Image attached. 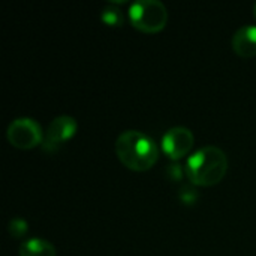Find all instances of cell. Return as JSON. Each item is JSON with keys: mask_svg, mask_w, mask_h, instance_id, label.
Here are the masks:
<instances>
[{"mask_svg": "<svg viewBox=\"0 0 256 256\" xmlns=\"http://www.w3.org/2000/svg\"><path fill=\"white\" fill-rule=\"evenodd\" d=\"M118 160L132 171H147L159 159V148L152 136L140 130H124L116 141Z\"/></svg>", "mask_w": 256, "mask_h": 256, "instance_id": "1", "label": "cell"}, {"mask_svg": "<svg viewBox=\"0 0 256 256\" xmlns=\"http://www.w3.org/2000/svg\"><path fill=\"white\" fill-rule=\"evenodd\" d=\"M228 171V158L216 146H206L195 152L186 164L188 178L196 184L210 188L224 180Z\"/></svg>", "mask_w": 256, "mask_h": 256, "instance_id": "2", "label": "cell"}, {"mask_svg": "<svg viewBox=\"0 0 256 256\" xmlns=\"http://www.w3.org/2000/svg\"><path fill=\"white\" fill-rule=\"evenodd\" d=\"M129 20L142 33H158L168 22V10L159 0H138L129 8Z\"/></svg>", "mask_w": 256, "mask_h": 256, "instance_id": "3", "label": "cell"}, {"mask_svg": "<svg viewBox=\"0 0 256 256\" xmlns=\"http://www.w3.org/2000/svg\"><path fill=\"white\" fill-rule=\"evenodd\" d=\"M6 136L9 144L20 150H30L44 142V134L39 123L28 117H20L10 122Z\"/></svg>", "mask_w": 256, "mask_h": 256, "instance_id": "4", "label": "cell"}, {"mask_svg": "<svg viewBox=\"0 0 256 256\" xmlns=\"http://www.w3.org/2000/svg\"><path fill=\"white\" fill-rule=\"evenodd\" d=\"M76 129H78V124H76L74 117H70V116H58V117H56L48 124L42 148L45 152H48V153L56 152L63 142L74 138V135L76 134Z\"/></svg>", "mask_w": 256, "mask_h": 256, "instance_id": "5", "label": "cell"}, {"mask_svg": "<svg viewBox=\"0 0 256 256\" xmlns=\"http://www.w3.org/2000/svg\"><path fill=\"white\" fill-rule=\"evenodd\" d=\"M195 142V136L190 129L184 126H176L166 130L162 138V148L166 156L177 160L189 154Z\"/></svg>", "mask_w": 256, "mask_h": 256, "instance_id": "6", "label": "cell"}, {"mask_svg": "<svg viewBox=\"0 0 256 256\" xmlns=\"http://www.w3.org/2000/svg\"><path fill=\"white\" fill-rule=\"evenodd\" d=\"M232 50L243 58L256 56V26L240 27L232 36Z\"/></svg>", "mask_w": 256, "mask_h": 256, "instance_id": "7", "label": "cell"}, {"mask_svg": "<svg viewBox=\"0 0 256 256\" xmlns=\"http://www.w3.org/2000/svg\"><path fill=\"white\" fill-rule=\"evenodd\" d=\"M20 256H56L52 243L44 238H28L20 244Z\"/></svg>", "mask_w": 256, "mask_h": 256, "instance_id": "8", "label": "cell"}, {"mask_svg": "<svg viewBox=\"0 0 256 256\" xmlns=\"http://www.w3.org/2000/svg\"><path fill=\"white\" fill-rule=\"evenodd\" d=\"M100 18L106 26H111V27H120L124 22V16H123L122 10L116 6H106L102 10Z\"/></svg>", "mask_w": 256, "mask_h": 256, "instance_id": "9", "label": "cell"}, {"mask_svg": "<svg viewBox=\"0 0 256 256\" xmlns=\"http://www.w3.org/2000/svg\"><path fill=\"white\" fill-rule=\"evenodd\" d=\"M27 232V222L21 218H14L9 220V234L15 238H21Z\"/></svg>", "mask_w": 256, "mask_h": 256, "instance_id": "10", "label": "cell"}, {"mask_svg": "<svg viewBox=\"0 0 256 256\" xmlns=\"http://www.w3.org/2000/svg\"><path fill=\"white\" fill-rule=\"evenodd\" d=\"M254 15H255V20H256V3H255V6H254Z\"/></svg>", "mask_w": 256, "mask_h": 256, "instance_id": "11", "label": "cell"}]
</instances>
